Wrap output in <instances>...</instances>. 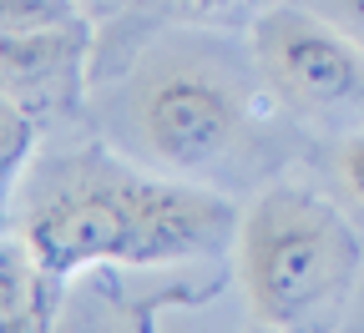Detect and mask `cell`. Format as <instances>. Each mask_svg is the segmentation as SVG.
Returning <instances> with one entry per match:
<instances>
[{
	"label": "cell",
	"instance_id": "cell-1",
	"mask_svg": "<svg viewBox=\"0 0 364 333\" xmlns=\"http://www.w3.org/2000/svg\"><path fill=\"white\" fill-rule=\"evenodd\" d=\"M26 248L61 278L86 268L188 263L238 243L243 212L193 177H157L102 141L46 157L16 192Z\"/></svg>",
	"mask_w": 364,
	"mask_h": 333
},
{
	"label": "cell",
	"instance_id": "cell-2",
	"mask_svg": "<svg viewBox=\"0 0 364 333\" xmlns=\"http://www.w3.org/2000/svg\"><path fill=\"white\" fill-rule=\"evenodd\" d=\"M238 278L253 323L279 333H334L359 278V227L314 187L279 182L238 222Z\"/></svg>",
	"mask_w": 364,
	"mask_h": 333
},
{
	"label": "cell",
	"instance_id": "cell-3",
	"mask_svg": "<svg viewBox=\"0 0 364 333\" xmlns=\"http://www.w3.org/2000/svg\"><path fill=\"white\" fill-rule=\"evenodd\" d=\"M253 71L284 111L339 121L364 111V40L299 6H268L253 26Z\"/></svg>",
	"mask_w": 364,
	"mask_h": 333
},
{
	"label": "cell",
	"instance_id": "cell-4",
	"mask_svg": "<svg viewBox=\"0 0 364 333\" xmlns=\"http://www.w3.org/2000/svg\"><path fill=\"white\" fill-rule=\"evenodd\" d=\"M132 121L152 162L198 182L243 141L248 102L233 81L208 66H162L136 86Z\"/></svg>",
	"mask_w": 364,
	"mask_h": 333
},
{
	"label": "cell",
	"instance_id": "cell-5",
	"mask_svg": "<svg viewBox=\"0 0 364 333\" xmlns=\"http://www.w3.org/2000/svg\"><path fill=\"white\" fill-rule=\"evenodd\" d=\"M86 66H91V21L0 36V91H11L41 121L71 116L81 107Z\"/></svg>",
	"mask_w": 364,
	"mask_h": 333
},
{
	"label": "cell",
	"instance_id": "cell-6",
	"mask_svg": "<svg viewBox=\"0 0 364 333\" xmlns=\"http://www.w3.org/2000/svg\"><path fill=\"white\" fill-rule=\"evenodd\" d=\"M61 273H51L26 237H0V333H56Z\"/></svg>",
	"mask_w": 364,
	"mask_h": 333
},
{
	"label": "cell",
	"instance_id": "cell-7",
	"mask_svg": "<svg viewBox=\"0 0 364 333\" xmlns=\"http://www.w3.org/2000/svg\"><path fill=\"white\" fill-rule=\"evenodd\" d=\"M36 141H41V116L21 107L11 91H0V207H11L21 182L31 177Z\"/></svg>",
	"mask_w": 364,
	"mask_h": 333
},
{
	"label": "cell",
	"instance_id": "cell-8",
	"mask_svg": "<svg viewBox=\"0 0 364 333\" xmlns=\"http://www.w3.org/2000/svg\"><path fill=\"white\" fill-rule=\"evenodd\" d=\"M177 26H253L268 6L263 0H142Z\"/></svg>",
	"mask_w": 364,
	"mask_h": 333
},
{
	"label": "cell",
	"instance_id": "cell-9",
	"mask_svg": "<svg viewBox=\"0 0 364 333\" xmlns=\"http://www.w3.org/2000/svg\"><path fill=\"white\" fill-rule=\"evenodd\" d=\"M86 21L76 0H0V36L46 31V26H71Z\"/></svg>",
	"mask_w": 364,
	"mask_h": 333
},
{
	"label": "cell",
	"instance_id": "cell-10",
	"mask_svg": "<svg viewBox=\"0 0 364 333\" xmlns=\"http://www.w3.org/2000/svg\"><path fill=\"white\" fill-rule=\"evenodd\" d=\"M334 182L344 202L354 207V217H364V131H349L334 147Z\"/></svg>",
	"mask_w": 364,
	"mask_h": 333
},
{
	"label": "cell",
	"instance_id": "cell-11",
	"mask_svg": "<svg viewBox=\"0 0 364 333\" xmlns=\"http://www.w3.org/2000/svg\"><path fill=\"white\" fill-rule=\"evenodd\" d=\"M76 6H81V16H86L91 26H97L102 16H112V11H122V6H127V0H76Z\"/></svg>",
	"mask_w": 364,
	"mask_h": 333
},
{
	"label": "cell",
	"instance_id": "cell-12",
	"mask_svg": "<svg viewBox=\"0 0 364 333\" xmlns=\"http://www.w3.org/2000/svg\"><path fill=\"white\" fill-rule=\"evenodd\" d=\"M339 11L349 16V31L364 40V0H339Z\"/></svg>",
	"mask_w": 364,
	"mask_h": 333
},
{
	"label": "cell",
	"instance_id": "cell-13",
	"mask_svg": "<svg viewBox=\"0 0 364 333\" xmlns=\"http://www.w3.org/2000/svg\"><path fill=\"white\" fill-rule=\"evenodd\" d=\"M248 333H279V328H263V323H253V328H248Z\"/></svg>",
	"mask_w": 364,
	"mask_h": 333
}]
</instances>
